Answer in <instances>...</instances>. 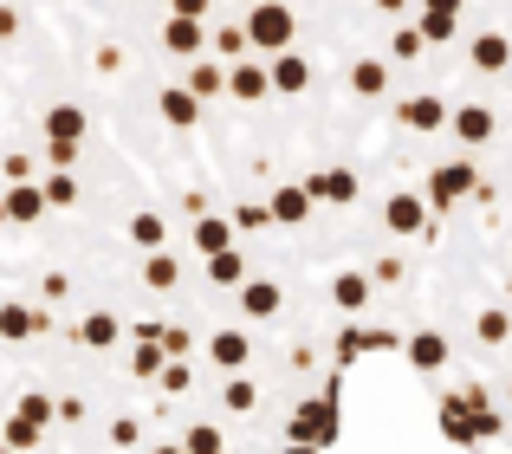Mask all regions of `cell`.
<instances>
[{
  "label": "cell",
  "mask_w": 512,
  "mask_h": 454,
  "mask_svg": "<svg viewBox=\"0 0 512 454\" xmlns=\"http://www.w3.org/2000/svg\"><path fill=\"white\" fill-rule=\"evenodd\" d=\"M247 46L253 52H266V59H279V52H292V33H299V20H292V7L286 0H260V7L247 13Z\"/></svg>",
  "instance_id": "1"
},
{
  "label": "cell",
  "mask_w": 512,
  "mask_h": 454,
  "mask_svg": "<svg viewBox=\"0 0 512 454\" xmlns=\"http://www.w3.org/2000/svg\"><path fill=\"white\" fill-rule=\"evenodd\" d=\"M474 189H480V169H474V156H448V163H435V169H428V189H422V202H428V208H454V202H467Z\"/></svg>",
  "instance_id": "2"
},
{
  "label": "cell",
  "mask_w": 512,
  "mask_h": 454,
  "mask_svg": "<svg viewBox=\"0 0 512 454\" xmlns=\"http://www.w3.org/2000/svg\"><path fill=\"white\" fill-rule=\"evenodd\" d=\"M312 195H305V182H286V189H273V195H266V221H273V227H305V221H312Z\"/></svg>",
  "instance_id": "3"
},
{
  "label": "cell",
  "mask_w": 512,
  "mask_h": 454,
  "mask_svg": "<svg viewBox=\"0 0 512 454\" xmlns=\"http://www.w3.org/2000/svg\"><path fill=\"white\" fill-rule=\"evenodd\" d=\"M286 312V286L279 279H247L240 286V318H253V325H266V318Z\"/></svg>",
  "instance_id": "4"
},
{
  "label": "cell",
  "mask_w": 512,
  "mask_h": 454,
  "mask_svg": "<svg viewBox=\"0 0 512 454\" xmlns=\"http://www.w3.org/2000/svg\"><path fill=\"white\" fill-rule=\"evenodd\" d=\"M448 130L467 143V150H480V143L500 137V117H493L487 104H461V111H448Z\"/></svg>",
  "instance_id": "5"
},
{
  "label": "cell",
  "mask_w": 512,
  "mask_h": 454,
  "mask_svg": "<svg viewBox=\"0 0 512 454\" xmlns=\"http://www.w3.org/2000/svg\"><path fill=\"white\" fill-rule=\"evenodd\" d=\"M305 195H312V202H331V208H350L363 195V182L350 176V169H318V176H305Z\"/></svg>",
  "instance_id": "6"
},
{
  "label": "cell",
  "mask_w": 512,
  "mask_h": 454,
  "mask_svg": "<svg viewBox=\"0 0 512 454\" xmlns=\"http://www.w3.org/2000/svg\"><path fill=\"white\" fill-rule=\"evenodd\" d=\"M383 227H389V234H428V202L409 195V189H396L383 202Z\"/></svg>",
  "instance_id": "7"
},
{
  "label": "cell",
  "mask_w": 512,
  "mask_h": 454,
  "mask_svg": "<svg viewBox=\"0 0 512 454\" xmlns=\"http://www.w3.org/2000/svg\"><path fill=\"white\" fill-rule=\"evenodd\" d=\"M117 338H124V318H117V312H85L72 325V344H78V351H111Z\"/></svg>",
  "instance_id": "8"
},
{
  "label": "cell",
  "mask_w": 512,
  "mask_h": 454,
  "mask_svg": "<svg viewBox=\"0 0 512 454\" xmlns=\"http://www.w3.org/2000/svg\"><path fill=\"white\" fill-rule=\"evenodd\" d=\"M396 124H409L415 137H428V130H448V104H441L435 91H422V98H402V104H396Z\"/></svg>",
  "instance_id": "9"
},
{
  "label": "cell",
  "mask_w": 512,
  "mask_h": 454,
  "mask_svg": "<svg viewBox=\"0 0 512 454\" xmlns=\"http://www.w3.org/2000/svg\"><path fill=\"white\" fill-rule=\"evenodd\" d=\"M39 331H46V312H39V305L0 299V338L7 344H26V338H39Z\"/></svg>",
  "instance_id": "10"
},
{
  "label": "cell",
  "mask_w": 512,
  "mask_h": 454,
  "mask_svg": "<svg viewBox=\"0 0 512 454\" xmlns=\"http://www.w3.org/2000/svg\"><path fill=\"white\" fill-rule=\"evenodd\" d=\"M467 65L474 72H487V78H500L506 65H512V39L493 26V33H474V46H467Z\"/></svg>",
  "instance_id": "11"
},
{
  "label": "cell",
  "mask_w": 512,
  "mask_h": 454,
  "mask_svg": "<svg viewBox=\"0 0 512 454\" xmlns=\"http://www.w3.org/2000/svg\"><path fill=\"white\" fill-rule=\"evenodd\" d=\"M208 357H214V364L227 370V377H247L253 338H247V331H234V325H227V331H214V338H208Z\"/></svg>",
  "instance_id": "12"
},
{
  "label": "cell",
  "mask_w": 512,
  "mask_h": 454,
  "mask_svg": "<svg viewBox=\"0 0 512 454\" xmlns=\"http://www.w3.org/2000/svg\"><path fill=\"white\" fill-rule=\"evenodd\" d=\"M39 130H46V143H85L91 117H85V104H52V111L39 117Z\"/></svg>",
  "instance_id": "13"
},
{
  "label": "cell",
  "mask_w": 512,
  "mask_h": 454,
  "mask_svg": "<svg viewBox=\"0 0 512 454\" xmlns=\"http://www.w3.org/2000/svg\"><path fill=\"white\" fill-rule=\"evenodd\" d=\"M201 46H208V26H201V20H175V13L163 20V52H175V59L195 65Z\"/></svg>",
  "instance_id": "14"
},
{
  "label": "cell",
  "mask_w": 512,
  "mask_h": 454,
  "mask_svg": "<svg viewBox=\"0 0 512 454\" xmlns=\"http://www.w3.org/2000/svg\"><path fill=\"white\" fill-rule=\"evenodd\" d=\"M266 91H273V78H266V65H260V59H240V65H227V98H240V104H260Z\"/></svg>",
  "instance_id": "15"
},
{
  "label": "cell",
  "mask_w": 512,
  "mask_h": 454,
  "mask_svg": "<svg viewBox=\"0 0 512 454\" xmlns=\"http://www.w3.org/2000/svg\"><path fill=\"white\" fill-rule=\"evenodd\" d=\"M266 78H273V91L299 98V91H312V59H299V52H279V59H266Z\"/></svg>",
  "instance_id": "16"
},
{
  "label": "cell",
  "mask_w": 512,
  "mask_h": 454,
  "mask_svg": "<svg viewBox=\"0 0 512 454\" xmlns=\"http://www.w3.org/2000/svg\"><path fill=\"white\" fill-rule=\"evenodd\" d=\"M0 208H7V221H13V227L46 221V195H39V182H13V189L0 195Z\"/></svg>",
  "instance_id": "17"
},
{
  "label": "cell",
  "mask_w": 512,
  "mask_h": 454,
  "mask_svg": "<svg viewBox=\"0 0 512 454\" xmlns=\"http://www.w3.org/2000/svg\"><path fill=\"white\" fill-rule=\"evenodd\" d=\"M182 91L195 104H208V98H227V65H214V59H195L188 65V78H182Z\"/></svg>",
  "instance_id": "18"
},
{
  "label": "cell",
  "mask_w": 512,
  "mask_h": 454,
  "mask_svg": "<svg viewBox=\"0 0 512 454\" xmlns=\"http://www.w3.org/2000/svg\"><path fill=\"white\" fill-rule=\"evenodd\" d=\"M156 111H163V124H169V130H195V124H201V104L188 98L182 85H169L163 98H156Z\"/></svg>",
  "instance_id": "19"
},
{
  "label": "cell",
  "mask_w": 512,
  "mask_h": 454,
  "mask_svg": "<svg viewBox=\"0 0 512 454\" xmlns=\"http://www.w3.org/2000/svg\"><path fill=\"white\" fill-rule=\"evenodd\" d=\"M188 234H195L201 260H214V253H227V247H234V221H221V215H201L195 227H188Z\"/></svg>",
  "instance_id": "20"
},
{
  "label": "cell",
  "mask_w": 512,
  "mask_h": 454,
  "mask_svg": "<svg viewBox=\"0 0 512 454\" xmlns=\"http://www.w3.org/2000/svg\"><path fill=\"white\" fill-rule=\"evenodd\" d=\"M143 286H150V292H175V286H182V260H175V253H143Z\"/></svg>",
  "instance_id": "21"
},
{
  "label": "cell",
  "mask_w": 512,
  "mask_h": 454,
  "mask_svg": "<svg viewBox=\"0 0 512 454\" xmlns=\"http://www.w3.org/2000/svg\"><path fill=\"white\" fill-rule=\"evenodd\" d=\"M370 286H376L370 273H338L331 279V305H338V312H363V305H370Z\"/></svg>",
  "instance_id": "22"
},
{
  "label": "cell",
  "mask_w": 512,
  "mask_h": 454,
  "mask_svg": "<svg viewBox=\"0 0 512 454\" xmlns=\"http://www.w3.org/2000/svg\"><path fill=\"white\" fill-rule=\"evenodd\" d=\"M130 240H137L143 253H169V221L156 215V208H143V215H130Z\"/></svg>",
  "instance_id": "23"
},
{
  "label": "cell",
  "mask_w": 512,
  "mask_h": 454,
  "mask_svg": "<svg viewBox=\"0 0 512 454\" xmlns=\"http://www.w3.org/2000/svg\"><path fill=\"white\" fill-rule=\"evenodd\" d=\"M350 91H357V98H383L389 91V59H357L350 65Z\"/></svg>",
  "instance_id": "24"
},
{
  "label": "cell",
  "mask_w": 512,
  "mask_h": 454,
  "mask_svg": "<svg viewBox=\"0 0 512 454\" xmlns=\"http://www.w3.org/2000/svg\"><path fill=\"white\" fill-rule=\"evenodd\" d=\"M409 364L415 370H441L448 364V338H441V331H415L409 338Z\"/></svg>",
  "instance_id": "25"
},
{
  "label": "cell",
  "mask_w": 512,
  "mask_h": 454,
  "mask_svg": "<svg viewBox=\"0 0 512 454\" xmlns=\"http://www.w3.org/2000/svg\"><path fill=\"white\" fill-rule=\"evenodd\" d=\"M39 442H46V429H33L26 416H7V422H0V448H7V454H33Z\"/></svg>",
  "instance_id": "26"
},
{
  "label": "cell",
  "mask_w": 512,
  "mask_h": 454,
  "mask_svg": "<svg viewBox=\"0 0 512 454\" xmlns=\"http://www.w3.org/2000/svg\"><path fill=\"white\" fill-rule=\"evenodd\" d=\"M221 403H227V416H247V409H260V383H253V377H227Z\"/></svg>",
  "instance_id": "27"
},
{
  "label": "cell",
  "mask_w": 512,
  "mask_h": 454,
  "mask_svg": "<svg viewBox=\"0 0 512 454\" xmlns=\"http://www.w3.org/2000/svg\"><path fill=\"white\" fill-rule=\"evenodd\" d=\"M208 279H214V286H247V260H240V247L214 253V260H208Z\"/></svg>",
  "instance_id": "28"
},
{
  "label": "cell",
  "mask_w": 512,
  "mask_h": 454,
  "mask_svg": "<svg viewBox=\"0 0 512 454\" xmlns=\"http://www.w3.org/2000/svg\"><path fill=\"white\" fill-rule=\"evenodd\" d=\"M13 416H26L33 429H52V422H59V403H52V396H39V390H26L20 403H13Z\"/></svg>",
  "instance_id": "29"
},
{
  "label": "cell",
  "mask_w": 512,
  "mask_h": 454,
  "mask_svg": "<svg viewBox=\"0 0 512 454\" xmlns=\"http://www.w3.org/2000/svg\"><path fill=\"white\" fill-rule=\"evenodd\" d=\"M39 195H46V208H72L78 202V176L72 169H52V176L39 182Z\"/></svg>",
  "instance_id": "30"
},
{
  "label": "cell",
  "mask_w": 512,
  "mask_h": 454,
  "mask_svg": "<svg viewBox=\"0 0 512 454\" xmlns=\"http://www.w3.org/2000/svg\"><path fill=\"white\" fill-rule=\"evenodd\" d=\"M474 338H480V344H506V338H512V312H500V305H487V312L474 318Z\"/></svg>",
  "instance_id": "31"
},
{
  "label": "cell",
  "mask_w": 512,
  "mask_h": 454,
  "mask_svg": "<svg viewBox=\"0 0 512 454\" xmlns=\"http://www.w3.org/2000/svg\"><path fill=\"white\" fill-rule=\"evenodd\" d=\"M227 442H221V429L214 422H188L182 429V454H221Z\"/></svg>",
  "instance_id": "32"
},
{
  "label": "cell",
  "mask_w": 512,
  "mask_h": 454,
  "mask_svg": "<svg viewBox=\"0 0 512 454\" xmlns=\"http://www.w3.org/2000/svg\"><path fill=\"white\" fill-rule=\"evenodd\" d=\"M156 383H163V396H188V390H195V370H188V357H169Z\"/></svg>",
  "instance_id": "33"
},
{
  "label": "cell",
  "mask_w": 512,
  "mask_h": 454,
  "mask_svg": "<svg viewBox=\"0 0 512 454\" xmlns=\"http://www.w3.org/2000/svg\"><path fill=\"white\" fill-rule=\"evenodd\" d=\"M325 429H331V416H325L318 403H305L299 422H292V435H299V442H325Z\"/></svg>",
  "instance_id": "34"
},
{
  "label": "cell",
  "mask_w": 512,
  "mask_h": 454,
  "mask_svg": "<svg viewBox=\"0 0 512 454\" xmlns=\"http://www.w3.org/2000/svg\"><path fill=\"white\" fill-rule=\"evenodd\" d=\"M163 364H169V357H163V344H137V357H130V370H137L143 383H156V377H163Z\"/></svg>",
  "instance_id": "35"
},
{
  "label": "cell",
  "mask_w": 512,
  "mask_h": 454,
  "mask_svg": "<svg viewBox=\"0 0 512 454\" xmlns=\"http://www.w3.org/2000/svg\"><path fill=\"white\" fill-rule=\"evenodd\" d=\"M389 59H396V65L422 59V33H415V26H396V39H389Z\"/></svg>",
  "instance_id": "36"
},
{
  "label": "cell",
  "mask_w": 512,
  "mask_h": 454,
  "mask_svg": "<svg viewBox=\"0 0 512 454\" xmlns=\"http://www.w3.org/2000/svg\"><path fill=\"white\" fill-rule=\"evenodd\" d=\"M214 52H221L227 65H240V52H247V33H240V26H214Z\"/></svg>",
  "instance_id": "37"
},
{
  "label": "cell",
  "mask_w": 512,
  "mask_h": 454,
  "mask_svg": "<svg viewBox=\"0 0 512 454\" xmlns=\"http://www.w3.org/2000/svg\"><path fill=\"white\" fill-rule=\"evenodd\" d=\"M137 442H143V422L137 416H117L111 422V448H137Z\"/></svg>",
  "instance_id": "38"
},
{
  "label": "cell",
  "mask_w": 512,
  "mask_h": 454,
  "mask_svg": "<svg viewBox=\"0 0 512 454\" xmlns=\"http://www.w3.org/2000/svg\"><path fill=\"white\" fill-rule=\"evenodd\" d=\"M39 299H52V305H59V299H72V273H59V266H52V273L39 279Z\"/></svg>",
  "instance_id": "39"
},
{
  "label": "cell",
  "mask_w": 512,
  "mask_h": 454,
  "mask_svg": "<svg viewBox=\"0 0 512 454\" xmlns=\"http://www.w3.org/2000/svg\"><path fill=\"white\" fill-rule=\"evenodd\" d=\"M0 176H7V189H13V182H33V156H26V150H13L7 163H0Z\"/></svg>",
  "instance_id": "40"
},
{
  "label": "cell",
  "mask_w": 512,
  "mask_h": 454,
  "mask_svg": "<svg viewBox=\"0 0 512 454\" xmlns=\"http://www.w3.org/2000/svg\"><path fill=\"white\" fill-rule=\"evenodd\" d=\"M169 13H175V20H201V26H208L214 0H169Z\"/></svg>",
  "instance_id": "41"
},
{
  "label": "cell",
  "mask_w": 512,
  "mask_h": 454,
  "mask_svg": "<svg viewBox=\"0 0 512 454\" xmlns=\"http://www.w3.org/2000/svg\"><path fill=\"white\" fill-rule=\"evenodd\" d=\"M156 344H163V357H188V344H195V338H188L182 325H163V338H156Z\"/></svg>",
  "instance_id": "42"
},
{
  "label": "cell",
  "mask_w": 512,
  "mask_h": 454,
  "mask_svg": "<svg viewBox=\"0 0 512 454\" xmlns=\"http://www.w3.org/2000/svg\"><path fill=\"white\" fill-rule=\"evenodd\" d=\"M91 65H98L104 78H117V72H124V46H98V59H91Z\"/></svg>",
  "instance_id": "43"
},
{
  "label": "cell",
  "mask_w": 512,
  "mask_h": 454,
  "mask_svg": "<svg viewBox=\"0 0 512 454\" xmlns=\"http://www.w3.org/2000/svg\"><path fill=\"white\" fill-rule=\"evenodd\" d=\"M422 13H435V20H461L467 0H422Z\"/></svg>",
  "instance_id": "44"
},
{
  "label": "cell",
  "mask_w": 512,
  "mask_h": 454,
  "mask_svg": "<svg viewBox=\"0 0 512 454\" xmlns=\"http://www.w3.org/2000/svg\"><path fill=\"white\" fill-rule=\"evenodd\" d=\"M46 156H52V169H72L78 163V143H46Z\"/></svg>",
  "instance_id": "45"
},
{
  "label": "cell",
  "mask_w": 512,
  "mask_h": 454,
  "mask_svg": "<svg viewBox=\"0 0 512 454\" xmlns=\"http://www.w3.org/2000/svg\"><path fill=\"white\" fill-rule=\"evenodd\" d=\"M0 39H20V7H7V0H0Z\"/></svg>",
  "instance_id": "46"
},
{
  "label": "cell",
  "mask_w": 512,
  "mask_h": 454,
  "mask_svg": "<svg viewBox=\"0 0 512 454\" xmlns=\"http://www.w3.org/2000/svg\"><path fill=\"white\" fill-rule=\"evenodd\" d=\"M234 227H273V221H266V208H240Z\"/></svg>",
  "instance_id": "47"
},
{
  "label": "cell",
  "mask_w": 512,
  "mask_h": 454,
  "mask_svg": "<svg viewBox=\"0 0 512 454\" xmlns=\"http://www.w3.org/2000/svg\"><path fill=\"white\" fill-rule=\"evenodd\" d=\"M370 7H376V13H389V20H402V13H409L415 0H370Z\"/></svg>",
  "instance_id": "48"
},
{
  "label": "cell",
  "mask_w": 512,
  "mask_h": 454,
  "mask_svg": "<svg viewBox=\"0 0 512 454\" xmlns=\"http://www.w3.org/2000/svg\"><path fill=\"white\" fill-rule=\"evenodd\" d=\"M150 454H182V442H156V448H150Z\"/></svg>",
  "instance_id": "49"
},
{
  "label": "cell",
  "mask_w": 512,
  "mask_h": 454,
  "mask_svg": "<svg viewBox=\"0 0 512 454\" xmlns=\"http://www.w3.org/2000/svg\"><path fill=\"white\" fill-rule=\"evenodd\" d=\"M506 403H512V383H506Z\"/></svg>",
  "instance_id": "50"
},
{
  "label": "cell",
  "mask_w": 512,
  "mask_h": 454,
  "mask_svg": "<svg viewBox=\"0 0 512 454\" xmlns=\"http://www.w3.org/2000/svg\"><path fill=\"white\" fill-rule=\"evenodd\" d=\"M0 221H7V208H0Z\"/></svg>",
  "instance_id": "51"
},
{
  "label": "cell",
  "mask_w": 512,
  "mask_h": 454,
  "mask_svg": "<svg viewBox=\"0 0 512 454\" xmlns=\"http://www.w3.org/2000/svg\"><path fill=\"white\" fill-rule=\"evenodd\" d=\"M253 7H260V0H253Z\"/></svg>",
  "instance_id": "52"
},
{
  "label": "cell",
  "mask_w": 512,
  "mask_h": 454,
  "mask_svg": "<svg viewBox=\"0 0 512 454\" xmlns=\"http://www.w3.org/2000/svg\"><path fill=\"white\" fill-rule=\"evenodd\" d=\"M0 454H7V448H0Z\"/></svg>",
  "instance_id": "53"
}]
</instances>
